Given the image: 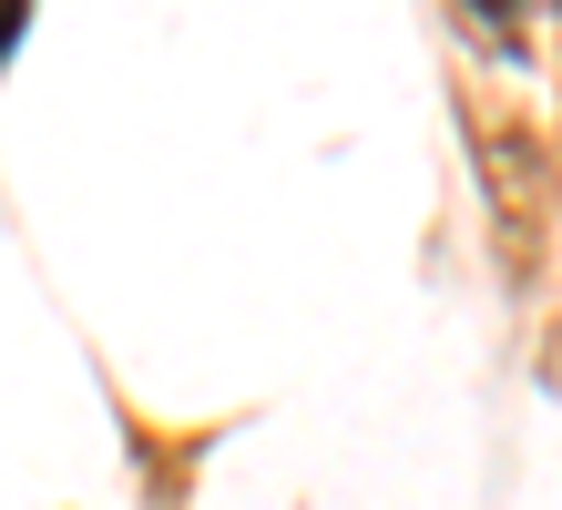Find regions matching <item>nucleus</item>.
Returning <instances> with one entry per match:
<instances>
[{
  "label": "nucleus",
  "instance_id": "nucleus-1",
  "mask_svg": "<svg viewBox=\"0 0 562 510\" xmlns=\"http://www.w3.org/2000/svg\"><path fill=\"white\" fill-rule=\"evenodd\" d=\"M481 184H491V225H502V265L532 276L542 235H552V184H542L532 123H481Z\"/></svg>",
  "mask_w": 562,
  "mask_h": 510
}]
</instances>
